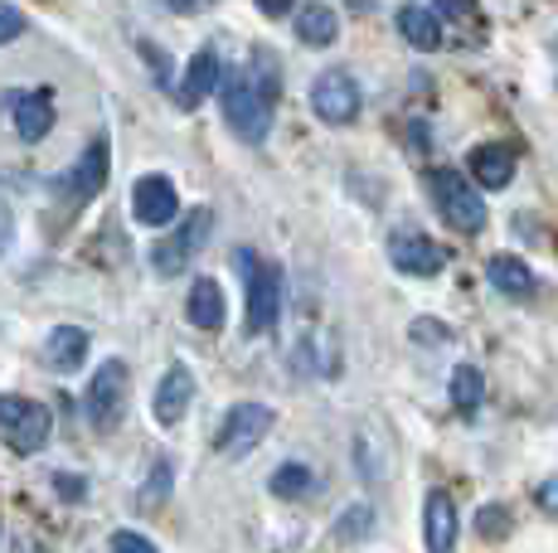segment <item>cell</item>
Segmentation results:
<instances>
[{"instance_id": "8992f818", "label": "cell", "mask_w": 558, "mask_h": 553, "mask_svg": "<svg viewBox=\"0 0 558 553\" xmlns=\"http://www.w3.org/2000/svg\"><path fill=\"white\" fill-rule=\"evenodd\" d=\"M0 432H5V442L15 446L20 456L39 452V446L49 442V408L25 398V393H5V398H0Z\"/></svg>"}, {"instance_id": "4316f807", "label": "cell", "mask_w": 558, "mask_h": 553, "mask_svg": "<svg viewBox=\"0 0 558 553\" xmlns=\"http://www.w3.org/2000/svg\"><path fill=\"white\" fill-rule=\"evenodd\" d=\"M112 549H122V553H151L156 544L146 534H132V529H122V534H112Z\"/></svg>"}, {"instance_id": "cb8c5ba5", "label": "cell", "mask_w": 558, "mask_h": 553, "mask_svg": "<svg viewBox=\"0 0 558 553\" xmlns=\"http://www.w3.org/2000/svg\"><path fill=\"white\" fill-rule=\"evenodd\" d=\"M506 529H510V515H506L500 505H486V509L476 515V534H481V539H496V534H506Z\"/></svg>"}, {"instance_id": "f546056e", "label": "cell", "mask_w": 558, "mask_h": 553, "mask_svg": "<svg viewBox=\"0 0 558 553\" xmlns=\"http://www.w3.org/2000/svg\"><path fill=\"white\" fill-rule=\"evenodd\" d=\"M160 5H170V10H180V15H185V10H199L204 0H160Z\"/></svg>"}, {"instance_id": "5b68a950", "label": "cell", "mask_w": 558, "mask_h": 553, "mask_svg": "<svg viewBox=\"0 0 558 553\" xmlns=\"http://www.w3.org/2000/svg\"><path fill=\"white\" fill-rule=\"evenodd\" d=\"M209 233H214V209H190V219L180 223L170 238H160L156 248H151V268H156L160 276L185 272L190 262L199 258L204 243H209Z\"/></svg>"}, {"instance_id": "5bb4252c", "label": "cell", "mask_w": 558, "mask_h": 553, "mask_svg": "<svg viewBox=\"0 0 558 553\" xmlns=\"http://www.w3.org/2000/svg\"><path fill=\"white\" fill-rule=\"evenodd\" d=\"M466 170H471V180H476V185L506 189L510 180H514V151H510V146L486 142V146H476V151L466 156Z\"/></svg>"}, {"instance_id": "ac0fdd59", "label": "cell", "mask_w": 558, "mask_h": 553, "mask_svg": "<svg viewBox=\"0 0 558 553\" xmlns=\"http://www.w3.org/2000/svg\"><path fill=\"white\" fill-rule=\"evenodd\" d=\"M336 35H340V15L330 5L311 0V5L296 10V39H302V45L326 49V45H336Z\"/></svg>"}, {"instance_id": "d4e9b609", "label": "cell", "mask_w": 558, "mask_h": 553, "mask_svg": "<svg viewBox=\"0 0 558 553\" xmlns=\"http://www.w3.org/2000/svg\"><path fill=\"white\" fill-rule=\"evenodd\" d=\"M369 505H355V509H345V515H340V529H336V539H360L364 529H369Z\"/></svg>"}, {"instance_id": "2e32d148", "label": "cell", "mask_w": 558, "mask_h": 553, "mask_svg": "<svg viewBox=\"0 0 558 553\" xmlns=\"http://www.w3.org/2000/svg\"><path fill=\"white\" fill-rule=\"evenodd\" d=\"M185 311H190V325H195V331H219L223 325V286L214 282V276H195Z\"/></svg>"}, {"instance_id": "603a6c76", "label": "cell", "mask_w": 558, "mask_h": 553, "mask_svg": "<svg viewBox=\"0 0 558 553\" xmlns=\"http://www.w3.org/2000/svg\"><path fill=\"white\" fill-rule=\"evenodd\" d=\"M481 393H486V384H481V369L476 365H457L452 374V403L461 418H471V413L481 408Z\"/></svg>"}, {"instance_id": "44dd1931", "label": "cell", "mask_w": 558, "mask_h": 553, "mask_svg": "<svg viewBox=\"0 0 558 553\" xmlns=\"http://www.w3.org/2000/svg\"><path fill=\"white\" fill-rule=\"evenodd\" d=\"M107 165H112V151H107V142H93L88 151H83V161L73 165V189H78L83 199H93L107 185Z\"/></svg>"}, {"instance_id": "8fae6325", "label": "cell", "mask_w": 558, "mask_h": 553, "mask_svg": "<svg viewBox=\"0 0 558 553\" xmlns=\"http://www.w3.org/2000/svg\"><path fill=\"white\" fill-rule=\"evenodd\" d=\"M219 78H223V63H219V49L214 45H204L195 59H190V69H185V78H180V88H175V102L185 112H195L209 93H219Z\"/></svg>"}, {"instance_id": "6da1fadb", "label": "cell", "mask_w": 558, "mask_h": 553, "mask_svg": "<svg viewBox=\"0 0 558 553\" xmlns=\"http://www.w3.org/2000/svg\"><path fill=\"white\" fill-rule=\"evenodd\" d=\"M219 93H223V122H229V132L239 136V142H248V146L267 142V132H272L277 93H282V73H277L272 54L257 49L248 69L219 78Z\"/></svg>"}, {"instance_id": "d6986e66", "label": "cell", "mask_w": 558, "mask_h": 553, "mask_svg": "<svg viewBox=\"0 0 558 553\" xmlns=\"http://www.w3.org/2000/svg\"><path fill=\"white\" fill-rule=\"evenodd\" d=\"M486 276H490V286H496V292L514 296V302H524V296H534V272L524 268L520 258H510V253H500V258H490V262H486Z\"/></svg>"}, {"instance_id": "7402d4cb", "label": "cell", "mask_w": 558, "mask_h": 553, "mask_svg": "<svg viewBox=\"0 0 558 553\" xmlns=\"http://www.w3.org/2000/svg\"><path fill=\"white\" fill-rule=\"evenodd\" d=\"M267 486H272L277 500H306L316 491V476H311V466H302V462H287V466H277Z\"/></svg>"}, {"instance_id": "9c48e42d", "label": "cell", "mask_w": 558, "mask_h": 553, "mask_svg": "<svg viewBox=\"0 0 558 553\" xmlns=\"http://www.w3.org/2000/svg\"><path fill=\"white\" fill-rule=\"evenodd\" d=\"M389 258H393V268L408 272V276H437L447 262V253H442V243H433L427 233L399 229L389 238Z\"/></svg>"}, {"instance_id": "3957f363", "label": "cell", "mask_w": 558, "mask_h": 553, "mask_svg": "<svg viewBox=\"0 0 558 553\" xmlns=\"http://www.w3.org/2000/svg\"><path fill=\"white\" fill-rule=\"evenodd\" d=\"M126 393H132V374H126L122 359H107L98 365L88 384V428L93 432H117L126 418Z\"/></svg>"}, {"instance_id": "ffe728a7", "label": "cell", "mask_w": 558, "mask_h": 553, "mask_svg": "<svg viewBox=\"0 0 558 553\" xmlns=\"http://www.w3.org/2000/svg\"><path fill=\"white\" fill-rule=\"evenodd\" d=\"M399 29H403V39L413 49H437L442 45V20H437L427 5H403L399 10Z\"/></svg>"}, {"instance_id": "9a60e30c", "label": "cell", "mask_w": 558, "mask_h": 553, "mask_svg": "<svg viewBox=\"0 0 558 553\" xmlns=\"http://www.w3.org/2000/svg\"><path fill=\"white\" fill-rule=\"evenodd\" d=\"M45 365L53 374H73V369L88 365V335L78 325H59L49 340H45Z\"/></svg>"}, {"instance_id": "52a82bcc", "label": "cell", "mask_w": 558, "mask_h": 553, "mask_svg": "<svg viewBox=\"0 0 558 553\" xmlns=\"http://www.w3.org/2000/svg\"><path fill=\"white\" fill-rule=\"evenodd\" d=\"M311 108H316L320 122H330V126H350V122L360 116V108H364L355 73H345V69H326L316 83H311Z\"/></svg>"}, {"instance_id": "7a4b0ae2", "label": "cell", "mask_w": 558, "mask_h": 553, "mask_svg": "<svg viewBox=\"0 0 558 553\" xmlns=\"http://www.w3.org/2000/svg\"><path fill=\"white\" fill-rule=\"evenodd\" d=\"M433 205L437 214L452 223L457 233H481L486 229V199L476 195V185H471L461 170H433Z\"/></svg>"}, {"instance_id": "e0dca14e", "label": "cell", "mask_w": 558, "mask_h": 553, "mask_svg": "<svg viewBox=\"0 0 558 553\" xmlns=\"http://www.w3.org/2000/svg\"><path fill=\"white\" fill-rule=\"evenodd\" d=\"M423 525H427V549L447 553L457 539V505L447 491H433L427 495V509H423Z\"/></svg>"}, {"instance_id": "7c38bea8", "label": "cell", "mask_w": 558, "mask_h": 553, "mask_svg": "<svg viewBox=\"0 0 558 553\" xmlns=\"http://www.w3.org/2000/svg\"><path fill=\"white\" fill-rule=\"evenodd\" d=\"M10 122H15V132H20V142H45L49 136V126H53V98H49V88H29V93H20L15 102H10Z\"/></svg>"}, {"instance_id": "ba28073f", "label": "cell", "mask_w": 558, "mask_h": 553, "mask_svg": "<svg viewBox=\"0 0 558 553\" xmlns=\"http://www.w3.org/2000/svg\"><path fill=\"white\" fill-rule=\"evenodd\" d=\"M267 428H272V408H267V403H233L214 446H219L223 456H248L253 446L267 438Z\"/></svg>"}, {"instance_id": "f1b7e54d", "label": "cell", "mask_w": 558, "mask_h": 553, "mask_svg": "<svg viewBox=\"0 0 558 553\" xmlns=\"http://www.w3.org/2000/svg\"><path fill=\"white\" fill-rule=\"evenodd\" d=\"M292 5H296V0H257V10H263V15H272V20L292 15Z\"/></svg>"}, {"instance_id": "277c9868", "label": "cell", "mask_w": 558, "mask_h": 553, "mask_svg": "<svg viewBox=\"0 0 558 553\" xmlns=\"http://www.w3.org/2000/svg\"><path fill=\"white\" fill-rule=\"evenodd\" d=\"M239 268L248 272V335H267L282 316V268L272 262H253L248 253H239Z\"/></svg>"}, {"instance_id": "4fadbf2b", "label": "cell", "mask_w": 558, "mask_h": 553, "mask_svg": "<svg viewBox=\"0 0 558 553\" xmlns=\"http://www.w3.org/2000/svg\"><path fill=\"white\" fill-rule=\"evenodd\" d=\"M190 398H195V374H190L185 365H175V369H170V374L156 384V422L175 428V422L190 413Z\"/></svg>"}, {"instance_id": "83f0119b", "label": "cell", "mask_w": 558, "mask_h": 553, "mask_svg": "<svg viewBox=\"0 0 558 553\" xmlns=\"http://www.w3.org/2000/svg\"><path fill=\"white\" fill-rule=\"evenodd\" d=\"M534 500H539V509H549V515H558V481H544L539 491H534Z\"/></svg>"}, {"instance_id": "30bf717a", "label": "cell", "mask_w": 558, "mask_h": 553, "mask_svg": "<svg viewBox=\"0 0 558 553\" xmlns=\"http://www.w3.org/2000/svg\"><path fill=\"white\" fill-rule=\"evenodd\" d=\"M132 214H136V223H151V229H160V223H175V214H180L175 185H170L166 175L136 180V185H132Z\"/></svg>"}, {"instance_id": "484cf974", "label": "cell", "mask_w": 558, "mask_h": 553, "mask_svg": "<svg viewBox=\"0 0 558 553\" xmlns=\"http://www.w3.org/2000/svg\"><path fill=\"white\" fill-rule=\"evenodd\" d=\"M20 29H25V15H20L15 5H0V45H10Z\"/></svg>"}]
</instances>
